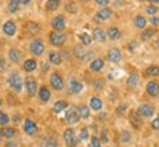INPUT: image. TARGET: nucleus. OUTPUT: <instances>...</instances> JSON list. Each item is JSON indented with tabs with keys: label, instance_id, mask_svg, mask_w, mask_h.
I'll return each instance as SVG.
<instances>
[{
	"label": "nucleus",
	"instance_id": "1",
	"mask_svg": "<svg viewBox=\"0 0 159 147\" xmlns=\"http://www.w3.org/2000/svg\"><path fill=\"white\" fill-rule=\"evenodd\" d=\"M7 84L11 85L12 90H15L16 93H19V91L22 90V79H21V75H19V72H12L9 77H7Z\"/></svg>",
	"mask_w": 159,
	"mask_h": 147
},
{
	"label": "nucleus",
	"instance_id": "2",
	"mask_svg": "<svg viewBox=\"0 0 159 147\" xmlns=\"http://www.w3.org/2000/svg\"><path fill=\"white\" fill-rule=\"evenodd\" d=\"M63 141L68 147H75L77 146V141H78V138L75 136V131L72 128H68V130H65L63 132Z\"/></svg>",
	"mask_w": 159,
	"mask_h": 147
},
{
	"label": "nucleus",
	"instance_id": "3",
	"mask_svg": "<svg viewBox=\"0 0 159 147\" xmlns=\"http://www.w3.org/2000/svg\"><path fill=\"white\" fill-rule=\"evenodd\" d=\"M30 51H31L34 56H41V55L44 53V43L39 38L33 40L31 44H30Z\"/></svg>",
	"mask_w": 159,
	"mask_h": 147
},
{
	"label": "nucleus",
	"instance_id": "4",
	"mask_svg": "<svg viewBox=\"0 0 159 147\" xmlns=\"http://www.w3.org/2000/svg\"><path fill=\"white\" fill-rule=\"evenodd\" d=\"M24 85H25V88H27L28 96L30 97H34L35 93H37V81H35V78H33V77H27V78H25Z\"/></svg>",
	"mask_w": 159,
	"mask_h": 147
},
{
	"label": "nucleus",
	"instance_id": "5",
	"mask_svg": "<svg viewBox=\"0 0 159 147\" xmlns=\"http://www.w3.org/2000/svg\"><path fill=\"white\" fill-rule=\"evenodd\" d=\"M50 85L55 88V90H62L63 85H65V82H63V78L61 77V74L59 72H53L50 75Z\"/></svg>",
	"mask_w": 159,
	"mask_h": 147
},
{
	"label": "nucleus",
	"instance_id": "6",
	"mask_svg": "<svg viewBox=\"0 0 159 147\" xmlns=\"http://www.w3.org/2000/svg\"><path fill=\"white\" fill-rule=\"evenodd\" d=\"M49 38H50V43L53 46H63L65 44V41H66V35L62 34V33H50L49 35Z\"/></svg>",
	"mask_w": 159,
	"mask_h": 147
},
{
	"label": "nucleus",
	"instance_id": "7",
	"mask_svg": "<svg viewBox=\"0 0 159 147\" xmlns=\"http://www.w3.org/2000/svg\"><path fill=\"white\" fill-rule=\"evenodd\" d=\"M155 113V108L152 105H148V103H143L140 105V108H139V115L140 116H144V118H152Z\"/></svg>",
	"mask_w": 159,
	"mask_h": 147
},
{
	"label": "nucleus",
	"instance_id": "8",
	"mask_svg": "<svg viewBox=\"0 0 159 147\" xmlns=\"http://www.w3.org/2000/svg\"><path fill=\"white\" fill-rule=\"evenodd\" d=\"M65 121L68 122V124L74 125L77 124L80 121V116L78 113H77V109L75 108H68V110H66V113H65Z\"/></svg>",
	"mask_w": 159,
	"mask_h": 147
},
{
	"label": "nucleus",
	"instance_id": "9",
	"mask_svg": "<svg viewBox=\"0 0 159 147\" xmlns=\"http://www.w3.org/2000/svg\"><path fill=\"white\" fill-rule=\"evenodd\" d=\"M52 27H53V29H55L56 33H61V31L65 28V18H63L62 15L53 18V21H52Z\"/></svg>",
	"mask_w": 159,
	"mask_h": 147
},
{
	"label": "nucleus",
	"instance_id": "10",
	"mask_svg": "<svg viewBox=\"0 0 159 147\" xmlns=\"http://www.w3.org/2000/svg\"><path fill=\"white\" fill-rule=\"evenodd\" d=\"M24 130H25V132H27L28 136H34L35 132H37V125H35L34 121L25 119V122H24Z\"/></svg>",
	"mask_w": 159,
	"mask_h": 147
},
{
	"label": "nucleus",
	"instance_id": "11",
	"mask_svg": "<svg viewBox=\"0 0 159 147\" xmlns=\"http://www.w3.org/2000/svg\"><path fill=\"white\" fill-rule=\"evenodd\" d=\"M146 91H148L152 97L159 96V82H156V81H149L148 85H146Z\"/></svg>",
	"mask_w": 159,
	"mask_h": 147
},
{
	"label": "nucleus",
	"instance_id": "12",
	"mask_svg": "<svg viewBox=\"0 0 159 147\" xmlns=\"http://www.w3.org/2000/svg\"><path fill=\"white\" fill-rule=\"evenodd\" d=\"M68 90L71 91V93H74V94H78V93H81L83 91V84L80 82L78 79H71L68 84Z\"/></svg>",
	"mask_w": 159,
	"mask_h": 147
},
{
	"label": "nucleus",
	"instance_id": "13",
	"mask_svg": "<svg viewBox=\"0 0 159 147\" xmlns=\"http://www.w3.org/2000/svg\"><path fill=\"white\" fill-rule=\"evenodd\" d=\"M3 33H5L6 35H15V33H16V25H15V22L13 21H6L5 24H3Z\"/></svg>",
	"mask_w": 159,
	"mask_h": 147
},
{
	"label": "nucleus",
	"instance_id": "14",
	"mask_svg": "<svg viewBox=\"0 0 159 147\" xmlns=\"http://www.w3.org/2000/svg\"><path fill=\"white\" fill-rule=\"evenodd\" d=\"M121 57H122V55H121V51H119V49H111V50L108 51V59H109V62H119L121 60Z\"/></svg>",
	"mask_w": 159,
	"mask_h": 147
},
{
	"label": "nucleus",
	"instance_id": "15",
	"mask_svg": "<svg viewBox=\"0 0 159 147\" xmlns=\"http://www.w3.org/2000/svg\"><path fill=\"white\" fill-rule=\"evenodd\" d=\"M111 16H112V11L108 9V7H102V9L96 13V18L99 21H106V19H109Z\"/></svg>",
	"mask_w": 159,
	"mask_h": 147
},
{
	"label": "nucleus",
	"instance_id": "16",
	"mask_svg": "<svg viewBox=\"0 0 159 147\" xmlns=\"http://www.w3.org/2000/svg\"><path fill=\"white\" fill-rule=\"evenodd\" d=\"M49 62L53 63V65H61L62 63V56H61V53L56 50H52L49 53Z\"/></svg>",
	"mask_w": 159,
	"mask_h": 147
},
{
	"label": "nucleus",
	"instance_id": "17",
	"mask_svg": "<svg viewBox=\"0 0 159 147\" xmlns=\"http://www.w3.org/2000/svg\"><path fill=\"white\" fill-rule=\"evenodd\" d=\"M130 121H131V124H133L134 128H140V127H142V118H140V115H139L136 110H131Z\"/></svg>",
	"mask_w": 159,
	"mask_h": 147
},
{
	"label": "nucleus",
	"instance_id": "18",
	"mask_svg": "<svg viewBox=\"0 0 159 147\" xmlns=\"http://www.w3.org/2000/svg\"><path fill=\"white\" fill-rule=\"evenodd\" d=\"M106 35H108L109 40H119V37H121V31H119L116 27H109L108 31H106Z\"/></svg>",
	"mask_w": 159,
	"mask_h": 147
},
{
	"label": "nucleus",
	"instance_id": "19",
	"mask_svg": "<svg viewBox=\"0 0 159 147\" xmlns=\"http://www.w3.org/2000/svg\"><path fill=\"white\" fill-rule=\"evenodd\" d=\"M103 66H105V60H103V59H99V57L90 62V69L91 71H96V72L97 71H102Z\"/></svg>",
	"mask_w": 159,
	"mask_h": 147
},
{
	"label": "nucleus",
	"instance_id": "20",
	"mask_svg": "<svg viewBox=\"0 0 159 147\" xmlns=\"http://www.w3.org/2000/svg\"><path fill=\"white\" fill-rule=\"evenodd\" d=\"M39 97H40V100H41L43 103L47 102V100L50 99V91H49V88H47V87H40Z\"/></svg>",
	"mask_w": 159,
	"mask_h": 147
},
{
	"label": "nucleus",
	"instance_id": "21",
	"mask_svg": "<svg viewBox=\"0 0 159 147\" xmlns=\"http://www.w3.org/2000/svg\"><path fill=\"white\" fill-rule=\"evenodd\" d=\"M40 147H57V141L52 137H46L40 141Z\"/></svg>",
	"mask_w": 159,
	"mask_h": 147
},
{
	"label": "nucleus",
	"instance_id": "22",
	"mask_svg": "<svg viewBox=\"0 0 159 147\" xmlns=\"http://www.w3.org/2000/svg\"><path fill=\"white\" fill-rule=\"evenodd\" d=\"M103 108V102L99 97H91L90 99V109L93 110H100Z\"/></svg>",
	"mask_w": 159,
	"mask_h": 147
},
{
	"label": "nucleus",
	"instance_id": "23",
	"mask_svg": "<svg viewBox=\"0 0 159 147\" xmlns=\"http://www.w3.org/2000/svg\"><path fill=\"white\" fill-rule=\"evenodd\" d=\"M35 68H37V60H35V59H27V60L24 62V69H25L27 72H33Z\"/></svg>",
	"mask_w": 159,
	"mask_h": 147
},
{
	"label": "nucleus",
	"instance_id": "24",
	"mask_svg": "<svg viewBox=\"0 0 159 147\" xmlns=\"http://www.w3.org/2000/svg\"><path fill=\"white\" fill-rule=\"evenodd\" d=\"M77 113H78L80 118L87 119L89 116H90V109L87 108L85 105H81V106H78V108H77Z\"/></svg>",
	"mask_w": 159,
	"mask_h": 147
},
{
	"label": "nucleus",
	"instance_id": "25",
	"mask_svg": "<svg viewBox=\"0 0 159 147\" xmlns=\"http://www.w3.org/2000/svg\"><path fill=\"white\" fill-rule=\"evenodd\" d=\"M93 38H96L97 41L103 43V41L106 40V34L103 33L102 28H94V31H93Z\"/></svg>",
	"mask_w": 159,
	"mask_h": 147
},
{
	"label": "nucleus",
	"instance_id": "26",
	"mask_svg": "<svg viewBox=\"0 0 159 147\" xmlns=\"http://www.w3.org/2000/svg\"><path fill=\"white\" fill-rule=\"evenodd\" d=\"M74 53L75 56L78 57V59H85V55H87V50L84 49V46H75L74 47Z\"/></svg>",
	"mask_w": 159,
	"mask_h": 147
},
{
	"label": "nucleus",
	"instance_id": "27",
	"mask_svg": "<svg viewBox=\"0 0 159 147\" xmlns=\"http://www.w3.org/2000/svg\"><path fill=\"white\" fill-rule=\"evenodd\" d=\"M9 59H11L13 63H18L21 60V51L18 50V49H11V51H9Z\"/></svg>",
	"mask_w": 159,
	"mask_h": 147
},
{
	"label": "nucleus",
	"instance_id": "28",
	"mask_svg": "<svg viewBox=\"0 0 159 147\" xmlns=\"http://www.w3.org/2000/svg\"><path fill=\"white\" fill-rule=\"evenodd\" d=\"M0 134H2L3 137H6V138H12V137H15L16 131H15V128H7V127H3V128L0 130Z\"/></svg>",
	"mask_w": 159,
	"mask_h": 147
},
{
	"label": "nucleus",
	"instance_id": "29",
	"mask_svg": "<svg viewBox=\"0 0 159 147\" xmlns=\"http://www.w3.org/2000/svg\"><path fill=\"white\" fill-rule=\"evenodd\" d=\"M139 81H140V77H139V74H131L128 79H127V85L128 87H136L139 84Z\"/></svg>",
	"mask_w": 159,
	"mask_h": 147
},
{
	"label": "nucleus",
	"instance_id": "30",
	"mask_svg": "<svg viewBox=\"0 0 159 147\" xmlns=\"http://www.w3.org/2000/svg\"><path fill=\"white\" fill-rule=\"evenodd\" d=\"M134 24H136V27L137 28H140V29H144L146 28V24H148V21H146V18L144 16H136L134 18Z\"/></svg>",
	"mask_w": 159,
	"mask_h": 147
},
{
	"label": "nucleus",
	"instance_id": "31",
	"mask_svg": "<svg viewBox=\"0 0 159 147\" xmlns=\"http://www.w3.org/2000/svg\"><path fill=\"white\" fill-rule=\"evenodd\" d=\"M68 108V105H66V102H63V100H59V102H56L55 105H53V112L55 113H59L62 112L63 109Z\"/></svg>",
	"mask_w": 159,
	"mask_h": 147
},
{
	"label": "nucleus",
	"instance_id": "32",
	"mask_svg": "<svg viewBox=\"0 0 159 147\" xmlns=\"http://www.w3.org/2000/svg\"><path fill=\"white\" fill-rule=\"evenodd\" d=\"M155 34H156V29H155V28H148V29H144V31L142 33V40H144V41H146V40L152 38Z\"/></svg>",
	"mask_w": 159,
	"mask_h": 147
},
{
	"label": "nucleus",
	"instance_id": "33",
	"mask_svg": "<svg viewBox=\"0 0 159 147\" xmlns=\"http://www.w3.org/2000/svg\"><path fill=\"white\" fill-rule=\"evenodd\" d=\"M146 74H148V75H152V77H158L159 75V66H156V65L149 66V68L146 69Z\"/></svg>",
	"mask_w": 159,
	"mask_h": 147
},
{
	"label": "nucleus",
	"instance_id": "34",
	"mask_svg": "<svg viewBox=\"0 0 159 147\" xmlns=\"http://www.w3.org/2000/svg\"><path fill=\"white\" fill-rule=\"evenodd\" d=\"M80 38H81V43L84 46L90 44L91 41H93V37H90V35L87 34V33H83V34H80Z\"/></svg>",
	"mask_w": 159,
	"mask_h": 147
},
{
	"label": "nucleus",
	"instance_id": "35",
	"mask_svg": "<svg viewBox=\"0 0 159 147\" xmlns=\"http://www.w3.org/2000/svg\"><path fill=\"white\" fill-rule=\"evenodd\" d=\"M18 7H19V0H12V2H9V5H7V9H9V12H16Z\"/></svg>",
	"mask_w": 159,
	"mask_h": 147
},
{
	"label": "nucleus",
	"instance_id": "36",
	"mask_svg": "<svg viewBox=\"0 0 159 147\" xmlns=\"http://www.w3.org/2000/svg\"><path fill=\"white\" fill-rule=\"evenodd\" d=\"M89 147H102V141H100V138H99V137H91Z\"/></svg>",
	"mask_w": 159,
	"mask_h": 147
},
{
	"label": "nucleus",
	"instance_id": "37",
	"mask_svg": "<svg viewBox=\"0 0 159 147\" xmlns=\"http://www.w3.org/2000/svg\"><path fill=\"white\" fill-rule=\"evenodd\" d=\"M46 6H47V9H49V11H55V9L59 7V2H57V0H49Z\"/></svg>",
	"mask_w": 159,
	"mask_h": 147
},
{
	"label": "nucleus",
	"instance_id": "38",
	"mask_svg": "<svg viewBox=\"0 0 159 147\" xmlns=\"http://www.w3.org/2000/svg\"><path fill=\"white\" fill-rule=\"evenodd\" d=\"M28 31H30V33H33V34H35V33H39V31H40L39 24H35V22H30V24H28Z\"/></svg>",
	"mask_w": 159,
	"mask_h": 147
},
{
	"label": "nucleus",
	"instance_id": "39",
	"mask_svg": "<svg viewBox=\"0 0 159 147\" xmlns=\"http://www.w3.org/2000/svg\"><path fill=\"white\" fill-rule=\"evenodd\" d=\"M7 122H9V116H7L5 112H0V125L5 127Z\"/></svg>",
	"mask_w": 159,
	"mask_h": 147
},
{
	"label": "nucleus",
	"instance_id": "40",
	"mask_svg": "<svg viewBox=\"0 0 159 147\" xmlns=\"http://www.w3.org/2000/svg\"><path fill=\"white\" fill-rule=\"evenodd\" d=\"M125 112H127V105H119L118 109H116V115L118 116H124Z\"/></svg>",
	"mask_w": 159,
	"mask_h": 147
},
{
	"label": "nucleus",
	"instance_id": "41",
	"mask_svg": "<svg viewBox=\"0 0 159 147\" xmlns=\"http://www.w3.org/2000/svg\"><path fill=\"white\" fill-rule=\"evenodd\" d=\"M130 138H131V136H130V132H128V131H122V132H121V141L122 143L130 141Z\"/></svg>",
	"mask_w": 159,
	"mask_h": 147
},
{
	"label": "nucleus",
	"instance_id": "42",
	"mask_svg": "<svg viewBox=\"0 0 159 147\" xmlns=\"http://www.w3.org/2000/svg\"><path fill=\"white\" fill-rule=\"evenodd\" d=\"M146 11H148L149 15H152V16H155V15H156V12H158V7H156L155 5H149Z\"/></svg>",
	"mask_w": 159,
	"mask_h": 147
},
{
	"label": "nucleus",
	"instance_id": "43",
	"mask_svg": "<svg viewBox=\"0 0 159 147\" xmlns=\"http://www.w3.org/2000/svg\"><path fill=\"white\" fill-rule=\"evenodd\" d=\"M80 138L81 140H89V131H87V128H83L80 131Z\"/></svg>",
	"mask_w": 159,
	"mask_h": 147
},
{
	"label": "nucleus",
	"instance_id": "44",
	"mask_svg": "<svg viewBox=\"0 0 159 147\" xmlns=\"http://www.w3.org/2000/svg\"><path fill=\"white\" fill-rule=\"evenodd\" d=\"M152 128L156 130V131H159V115L153 119V121H152Z\"/></svg>",
	"mask_w": 159,
	"mask_h": 147
},
{
	"label": "nucleus",
	"instance_id": "45",
	"mask_svg": "<svg viewBox=\"0 0 159 147\" xmlns=\"http://www.w3.org/2000/svg\"><path fill=\"white\" fill-rule=\"evenodd\" d=\"M96 3H97V5H99V6H102V7H106V6H108V3H109V2H108V0H97Z\"/></svg>",
	"mask_w": 159,
	"mask_h": 147
},
{
	"label": "nucleus",
	"instance_id": "46",
	"mask_svg": "<svg viewBox=\"0 0 159 147\" xmlns=\"http://www.w3.org/2000/svg\"><path fill=\"white\" fill-rule=\"evenodd\" d=\"M150 22L153 24V25H159V18L158 16H152L150 18Z\"/></svg>",
	"mask_w": 159,
	"mask_h": 147
},
{
	"label": "nucleus",
	"instance_id": "47",
	"mask_svg": "<svg viewBox=\"0 0 159 147\" xmlns=\"http://www.w3.org/2000/svg\"><path fill=\"white\" fill-rule=\"evenodd\" d=\"M94 84H96V88H102V87H103V82H102V81H96Z\"/></svg>",
	"mask_w": 159,
	"mask_h": 147
},
{
	"label": "nucleus",
	"instance_id": "48",
	"mask_svg": "<svg viewBox=\"0 0 159 147\" xmlns=\"http://www.w3.org/2000/svg\"><path fill=\"white\" fill-rule=\"evenodd\" d=\"M128 47H130V51H134V47H136V43H134V41H131V43H130V46H128Z\"/></svg>",
	"mask_w": 159,
	"mask_h": 147
},
{
	"label": "nucleus",
	"instance_id": "49",
	"mask_svg": "<svg viewBox=\"0 0 159 147\" xmlns=\"http://www.w3.org/2000/svg\"><path fill=\"white\" fill-rule=\"evenodd\" d=\"M93 57V51H87V55H85V59L89 60V59H91Z\"/></svg>",
	"mask_w": 159,
	"mask_h": 147
},
{
	"label": "nucleus",
	"instance_id": "50",
	"mask_svg": "<svg viewBox=\"0 0 159 147\" xmlns=\"http://www.w3.org/2000/svg\"><path fill=\"white\" fill-rule=\"evenodd\" d=\"M3 66H5V62H3V59L0 57V68H3Z\"/></svg>",
	"mask_w": 159,
	"mask_h": 147
},
{
	"label": "nucleus",
	"instance_id": "51",
	"mask_svg": "<svg viewBox=\"0 0 159 147\" xmlns=\"http://www.w3.org/2000/svg\"><path fill=\"white\" fill-rule=\"evenodd\" d=\"M153 3L155 5H159V0H153V2H152V5H153Z\"/></svg>",
	"mask_w": 159,
	"mask_h": 147
},
{
	"label": "nucleus",
	"instance_id": "52",
	"mask_svg": "<svg viewBox=\"0 0 159 147\" xmlns=\"http://www.w3.org/2000/svg\"><path fill=\"white\" fill-rule=\"evenodd\" d=\"M0 106H2V99H0Z\"/></svg>",
	"mask_w": 159,
	"mask_h": 147
}]
</instances>
